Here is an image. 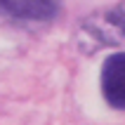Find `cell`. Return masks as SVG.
<instances>
[{"instance_id": "cell-1", "label": "cell", "mask_w": 125, "mask_h": 125, "mask_svg": "<svg viewBox=\"0 0 125 125\" xmlns=\"http://www.w3.org/2000/svg\"><path fill=\"white\" fill-rule=\"evenodd\" d=\"M102 94L106 104L125 111V52L111 54L102 66Z\"/></svg>"}, {"instance_id": "cell-2", "label": "cell", "mask_w": 125, "mask_h": 125, "mask_svg": "<svg viewBox=\"0 0 125 125\" xmlns=\"http://www.w3.org/2000/svg\"><path fill=\"white\" fill-rule=\"evenodd\" d=\"M0 7L24 19H47L54 12L50 0H0Z\"/></svg>"}, {"instance_id": "cell-3", "label": "cell", "mask_w": 125, "mask_h": 125, "mask_svg": "<svg viewBox=\"0 0 125 125\" xmlns=\"http://www.w3.org/2000/svg\"><path fill=\"white\" fill-rule=\"evenodd\" d=\"M106 26L111 28L113 33H118L120 38H125V2H120L118 7H113L111 12L106 14Z\"/></svg>"}]
</instances>
